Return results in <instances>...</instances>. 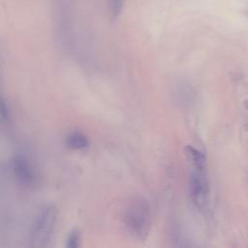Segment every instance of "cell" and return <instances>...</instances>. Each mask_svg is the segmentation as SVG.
<instances>
[{"label":"cell","instance_id":"2","mask_svg":"<svg viewBox=\"0 0 248 248\" xmlns=\"http://www.w3.org/2000/svg\"><path fill=\"white\" fill-rule=\"evenodd\" d=\"M57 220L54 205H46L37 214L29 233V245L33 248L45 247L49 241Z\"/></svg>","mask_w":248,"mask_h":248},{"label":"cell","instance_id":"1","mask_svg":"<svg viewBox=\"0 0 248 248\" xmlns=\"http://www.w3.org/2000/svg\"><path fill=\"white\" fill-rule=\"evenodd\" d=\"M127 232L138 240H144L151 226V210L148 202L141 197L133 198L124 210Z\"/></svg>","mask_w":248,"mask_h":248},{"label":"cell","instance_id":"8","mask_svg":"<svg viewBox=\"0 0 248 248\" xmlns=\"http://www.w3.org/2000/svg\"><path fill=\"white\" fill-rule=\"evenodd\" d=\"M124 3H125V0H108L110 14L113 18H116L120 15L123 9Z\"/></svg>","mask_w":248,"mask_h":248},{"label":"cell","instance_id":"3","mask_svg":"<svg viewBox=\"0 0 248 248\" xmlns=\"http://www.w3.org/2000/svg\"><path fill=\"white\" fill-rule=\"evenodd\" d=\"M189 193L196 207L202 209L208 200V181L206 170L193 169L189 180Z\"/></svg>","mask_w":248,"mask_h":248},{"label":"cell","instance_id":"5","mask_svg":"<svg viewBox=\"0 0 248 248\" xmlns=\"http://www.w3.org/2000/svg\"><path fill=\"white\" fill-rule=\"evenodd\" d=\"M185 153L191 162L193 169L206 170V158L200 149L192 145H187L185 146Z\"/></svg>","mask_w":248,"mask_h":248},{"label":"cell","instance_id":"7","mask_svg":"<svg viewBox=\"0 0 248 248\" xmlns=\"http://www.w3.org/2000/svg\"><path fill=\"white\" fill-rule=\"evenodd\" d=\"M80 234L78 230H72L66 238L67 248H78L79 246Z\"/></svg>","mask_w":248,"mask_h":248},{"label":"cell","instance_id":"6","mask_svg":"<svg viewBox=\"0 0 248 248\" xmlns=\"http://www.w3.org/2000/svg\"><path fill=\"white\" fill-rule=\"evenodd\" d=\"M65 142L69 148L74 150L85 149L90 144L89 139L83 133L78 131H75L68 134V136L66 137Z\"/></svg>","mask_w":248,"mask_h":248},{"label":"cell","instance_id":"4","mask_svg":"<svg viewBox=\"0 0 248 248\" xmlns=\"http://www.w3.org/2000/svg\"><path fill=\"white\" fill-rule=\"evenodd\" d=\"M13 172L17 181L23 185H30L35 180L34 169L24 156L16 155L14 158Z\"/></svg>","mask_w":248,"mask_h":248},{"label":"cell","instance_id":"9","mask_svg":"<svg viewBox=\"0 0 248 248\" xmlns=\"http://www.w3.org/2000/svg\"><path fill=\"white\" fill-rule=\"evenodd\" d=\"M0 111H1V118L3 121H9L10 119V109L8 105L5 103V101L1 100V106H0Z\"/></svg>","mask_w":248,"mask_h":248}]
</instances>
